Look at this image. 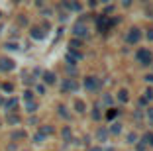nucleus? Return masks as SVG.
<instances>
[{"instance_id":"c756f323","label":"nucleus","mask_w":153,"mask_h":151,"mask_svg":"<svg viewBox=\"0 0 153 151\" xmlns=\"http://www.w3.org/2000/svg\"><path fill=\"white\" fill-rule=\"evenodd\" d=\"M36 90H37L39 94H43V92H45V86H43V85H37V86H36Z\"/></svg>"},{"instance_id":"a211bd4d","label":"nucleus","mask_w":153,"mask_h":151,"mask_svg":"<svg viewBox=\"0 0 153 151\" xmlns=\"http://www.w3.org/2000/svg\"><path fill=\"white\" fill-rule=\"evenodd\" d=\"M118 112H120V110H116V108H110V112L106 114V118H108V120H112V118H116V116H118Z\"/></svg>"},{"instance_id":"ddd939ff","label":"nucleus","mask_w":153,"mask_h":151,"mask_svg":"<svg viewBox=\"0 0 153 151\" xmlns=\"http://www.w3.org/2000/svg\"><path fill=\"white\" fill-rule=\"evenodd\" d=\"M16 106H18V98H10L8 102H6V110H8V112H12Z\"/></svg>"},{"instance_id":"2f4dec72","label":"nucleus","mask_w":153,"mask_h":151,"mask_svg":"<svg viewBox=\"0 0 153 151\" xmlns=\"http://www.w3.org/2000/svg\"><path fill=\"white\" fill-rule=\"evenodd\" d=\"M33 139H36V143H41V141H43V135H41V133H37Z\"/></svg>"},{"instance_id":"f257e3e1","label":"nucleus","mask_w":153,"mask_h":151,"mask_svg":"<svg viewBox=\"0 0 153 151\" xmlns=\"http://www.w3.org/2000/svg\"><path fill=\"white\" fill-rule=\"evenodd\" d=\"M135 59H137V63H140V65H151V63H153L151 51H149V49H143V47L135 51Z\"/></svg>"},{"instance_id":"9d476101","label":"nucleus","mask_w":153,"mask_h":151,"mask_svg":"<svg viewBox=\"0 0 153 151\" xmlns=\"http://www.w3.org/2000/svg\"><path fill=\"white\" fill-rule=\"evenodd\" d=\"M118 100H120V102H128V100H130V96H128V90H126V89L118 90Z\"/></svg>"},{"instance_id":"b1692460","label":"nucleus","mask_w":153,"mask_h":151,"mask_svg":"<svg viewBox=\"0 0 153 151\" xmlns=\"http://www.w3.org/2000/svg\"><path fill=\"white\" fill-rule=\"evenodd\" d=\"M92 118H94V120H100V110H98V106H94V110H92Z\"/></svg>"},{"instance_id":"f03ea898","label":"nucleus","mask_w":153,"mask_h":151,"mask_svg":"<svg viewBox=\"0 0 153 151\" xmlns=\"http://www.w3.org/2000/svg\"><path fill=\"white\" fill-rule=\"evenodd\" d=\"M73 36H75L76 39H82V37L88 36V28H86L82 22H76L75 26H73Z\"/></svg>"},{"instance_id":"f704fd0d","label":"nucleus","mask_w":153,"mask_h":151,"mask_svg":"<svg viewBox=\"0 0 153 151\" xmlns=\"http://www.w3.org/2000/svg\"><path fill=\"white\" fill-rule=\"evenodd\" d=\"M2 104H4V98H2V96H0V106H2Z\"/></svg>"},{"instance_id":"0eeeda50","label":"nucleus","mask_w":153,"mask_h":151,"mask_svg":"<svg viewBox=\"0 0 153 151\" xmlns=\"http://www.w3.org/2000/svg\"><path fill=\"white\" fill-rule=\"evenodd\" d=\"M55 79H57V77H55V73H51V71H45V73H43V80H45V85H53Z\"/></svg>"},{"instance_id":"5701e85b","label":"nucleus","mask_w":153,"mask_h":151,"mask_svg":"<svg viewBox=\"0 0 153 151\" xmlns=\"http://www.w3.org/2000/svg\"><path fill=\"white\" fill-rule=\"evenodd\" d=\"M26 108H27V112H36L37 104H36V102H27V106H26Z\"/></svg>"},{"instance_id":"a878e982","label":"nucleus","mask_w":153,"mask_h":151,"mask_svg":"<svg viewBox=\"0 0 153 151\" xmlns=\"http://www.w3.org/2000/svg\"><path fill=\"white\" fill-rule=\"evenodd\" d=\"M24 98H26V100H32V98H33V92H32V90H26V92H24Z\"/></svg>"},{"instance_id":"20e7f679","label":"nucleus","mask_w":153,"mask_h":151,"mask_svg":"<svg viewBox=\"0 0 153 151\" xmlns=\"http://www.w3.org/2000/svg\"><path fill=\"white\" fill-rule=\"evenodd\" d=\"M82 85H85V89H86V90H96V89L100 86V80L96 79V77H86Z\"/></svg>"},{"instance_id":"aec40b11","label":"nucleus","mask_w":153,"mask_h":151,"mask_svg":"<svg viewBox=\"0 0 153 151\" xmlns=\"http://www.w3.org/2000/svg\"><path fill=\"white\" fill-rule=\"evenodd\" d=\"M59 116H63V118H69L67 108H65V106H59Z\"/></svg>"},{"instance_id":"1a4fd4ad","label":"nucleus","mask_w":153,"mask_h":151,"mask_svg":"<svg viewBox=\"0 0 153 151\" xmlns=\"http://www.w3.org/2000/svg\"><path fill=\"white\" fill-rule=\"evenodd\" d=\"M75 110L79 112V114H85L86 112V104L82 102V100H75Z\"/></svg>"},{"instance_id":"2eb2a0df","label":"nucleus","mask_w":153,"mask_h":151,"mask_svg":"<svg viewBox=\"0 0 153 151\" xmlns=\"http://www.w3.org/2000/svg\"><path fill=\"white\" fill-rule=\"evenodd\" d=\"M96 138H98L100 141H104V139L108 138V129H102V128H100L98 132H96Z\"/></svg>"},{"instance_id":"7c9ffc66","label":"nucleus","mask_w":153,"mask_h":151,"mask_svg":"<svg viewBox=\"0 0 153 151\" xmlns=\"http://www.w3.org/2000/svg\"><path fill=\"white\" fill-rule=\"evenodd\" d=\"M104 104H112V96H110V94L104 96Z\"/></svg>"},{"instance_id":"7ed1b4c3","label":"nucleus","mask_w":153,"mask_h":151,"mask_svg":"<svg viewBox=\"0 0 153 151\" xmlns=\"http://www.w3.org/2000/svg\"><path fill=\"white\" fill-rule=\"evenodd\" d=\"M140 39H141V30L140 28H131V30L128 31V36H126V41L131 45V43H137Z\"/></svg>"},{"instance_id":"f8f14e48","label":"nucleus","mask_w":153,"mask_h":151,"mask_svg":"<svg viewBox=\"0 0 153 151\" xmlns=\"http://www.w3.org/2000/svg\"><path fill=\"white\" fill-rule=\"evenodd\" d=\"M141 143H143V145H151L153 147V133H145L143 138H141Z\"/></svg>"},{"instance_id":"6ab92c4d","label":"nucleus","mask_w":153,"mask_h":151,"mask_svg":"<svg viewBox=\"0 0 153 151\" xmlns=\"http://www.w3.org/2000/svg\"><path fill=\"white\" fill-rule=\"evenodd\" d=\"M8 122H10V124H18L20 118H18V116H14V114H10V116H8Z\"/></svg>"},{"instance_id":"bb28decb","label":"nucleus","mask_w":153,"mask_h":151,"mask_svg":"<svg viewBox=\"0 0 153 151\" xmlns=\"http://www.w3.org/2000/svg\"><path fill=\"white\" fill-rule=\"evenodd\" d=\"M143 98H145V100H147V98L151 100V98H153V90H151V89H147V90H145V96H143Z\"/></svg>"},{"instance_id":"6e6552de","label":"nucleus","mask_w":153,"mask_h":151,"mask_svg":"<svg viewBox=\"0 0 153 151\" xmlns=\"http://www.w3.org/2000/svg\"><path fill=\"white\" fill-rule=\"evenodd\" d=\"M32 37H36V39H43L45 31L41 30V28H32Z\"/></svg>"},{"instance_id":"c85d7f7f","label":"nucleus","mask_w":153,"mask_h":151,"mask_svg":"<svg viewBox=\"0 0 153 151\" xmlns=\"http://www.w3.org/2000/svg\"><path fill=\"white\" fill-rule=\"evenodd\" d=\"M145 36H147V39H149V41H153V28H149Z\"/></svg>"},{"instance_id":"dca6fc26","label":"nucleus","mask_w":153,"mask_h":151,"mask_svg":"<svg viewBox=\"0 0 153 151\" xmlns=\"http://www.w3.org/2000/svg\"><path fill=\"white\" fill-rule=\"evenodd\" d=\"M53 132V128H51V126H41V135H49V133Z\"/></svg>"},{"instance_id":"f3484780","label":"nucleus","mask_w":153,"mask_h":151,"mask_svg":"<svg viewBox=\"0 0 153 151\" xmlns=\"http://www.w3.org/2000/svg\"><path fill=\"white\" fill-rule=\"evenodd\" d=\"M63 138H65V141H71L73 133H71V129H69V128H65V129H63Z\"/></svg>"},{"instance_id":"72a5a7b5","label":"nucleus","mask_w":153,"mask_h":151,"mask_svg":"<svg viewBox=\"0 0 153 151\" xmlns=\"http://www.w3.org/2000/svg\"><path fill=\"white\" fill-rule=\"evenodd\" d=\"M90 151H104L102 147H94V149H90Z\"/></svg>"},{"instance_id":"39448f33","label":"nucleus","mask_w":153,"mask_h":151,"mask_svg":"<svg viewBox=\"0 0 153 151\" xmlns=\"http://www.w3.org/2000/svg\"><path fill=\"white\" fill-rule=\"evenodd\" d=\"M12 69H14V61L12 59H8V57L0 59V71H12Z\"/></svg>"},{"instance_id":"cd10ccee","label":"nucleus","mask_w":153,"mask_h":151,"mask_svg":"<svg viewBox=\"0 0 153 151\" xmlns=\"http://www.w3.org/2000/svg\"><path fill=\"white\" fill-rule=\"evenodd\" d=\"M147 120L153 124V108H147Z\"/></svg>"},{"instance_id":"393cba45","label":"nucleus","mask_w":153,"mask_h":151,"mask_svg":"<svg viewBox=\"0 0 153 151\" xmlns=\"http://www.w3.org/2000/svg\"><path fill=\"white\" fill-rule=\"evenodd\" d=\"M12 138H14V139H18V138H26V132H14V133H12Z\"/></svg>"},{"instance_id":"473e14b6","label":"nucleus","mask_w":153,"mask_h":151,"mask_svg":"<svg viewBox=\"0 0 153 151\" xmlns=\"http://www.w3.org/2000/svg\"><path fill=\"white\" fill-rule=\"evenodd\" d=\"M145 80H147V83H153V75H147V77H145Z\"/></svg>"},{"instance_id":"412c9836","label":"nucleus","mask_w":153,"mask_h":151,"mask_svg":"<svg viewBox=\"0 0 153 151\" xmlns=\"http://www.w3.org/2000/svg\"><path fill=\"white\" fill-rule=\"evenodd\" d=\"M128 143H137V135H135V133H130V135H128Z\"/></svg>"},{"instance_id":"4be33fe9","label":"nucleus","mask_w":153,"mask_h":151,"mask_svg":"<svg viewBox=\"0 0 153 151\" xmlns=\"http://www.w3.org/2000/svg\"><path fill=\"white\" fill-rule=\"evenodd\" d=\"M6 49L14 51V49H18V43H14V41H8V43H6Z\"/></svg>"},{"instance_id":"9b49d317","label":"nucleus","mask_w":153,"mask_h":151,"mask_svg":"<svg viewBox=\"0 0 153 151\" xmlns=\"http://www.w3.org/2000/svg\"><path fill=\"white\" fill-rule=\"evenodd\" d=\"M82 47V39H71V51H79V49Z\"/></svg>"},{"instance_id":"4468645a","label":"nucleus","mask_w":153,"mask_h":151,"mask_svg":"<svg viewBox=\"0 0 153 151\" xmlns=\"http://www.w3.org/2000/svg\"><path fill=\"white\" fill-rule=\"evenodd\" d=\"M110 133H112V135L122 133V124H112V126H110Z\"/></svg>"},{"instance_id":"423d86ee","label":"nucleus","mask_w":153,"mask_h":151,"mask_svg":"<svg viewBox=\"0 0 153 151\" xmlns=\"http://www.w3.org/2000/svg\"><path fill=\"white\" fill-rule=\"evenodd\" d=\"M76 89H79V85H76L73 79H67L63 83V90H65V92H69V90H76Z\"/></svg>"}]
</instances>
